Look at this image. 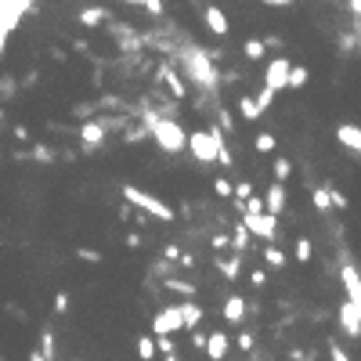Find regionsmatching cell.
Segmentation results:
<instances>
[{"mask_svg":"<svg viewBox=\"0 0 361 361\" xmlns=\"http://www.w3.org/2000/svg\"><path fill=\"white\" fill-rule=\"evenodd\" d=\"M174 58H177V66H181V76L188 83H196L202 94H217L221 91V73H217L214 51L192 44V40H181V44L174 47Z\"/></svg>","mask_w":361,"mask_h":361,"instance_id":"cell-1","label":"cell"},{"mask_svg":"<svg viewBox=\"0 0 361 361\" xmlns=\"http://www.w3.org/2000/svg\"><path fill=\"white\" fill-rule=\"evenodd\" d=\"M145 126H148V138H152L166 156H181L184 148H188V131L181 126L177 116H170V112H152V109H145L138 116Z\"/></svg>","mask_w":361,"mask_h":361,"instance_id":"cell-2","label":"cell"},{"mask_svg":"<svg viewBox=\"0 0 361 361\" xmlns=\"http://www.w3.org/2000/svg\"><path fill=\"white\" fill-rule=\"evenodd\" d=\"M224 141H228V134L214 123L209 131H192V134H188V148H184V152H192L199 163H217V148Z\"/></svg>","mask_w":361,"mask_h":361,"instance_id":"cell-3","label":"cell"},{"mask_svg":"<svg viewBox=\"0 0 361 361\" xmlns=\"http://www.w3.org/2000/svg\"><path fill=\"white\" fill-rule=\"evenodd\" d=\"M123 199L134 209H141V214H148L152 221H174V206H166L163 199H156L152 192H145L138 184H123Z\"/></svg>","mask_w":361,"mask_h":361,"instance_id":"cell-4","label":"cell"},{"mask_svg":"<svg viewBox=\"0 0 361 361\" xmlns=\"http://www.w3.org/2000/svg\"><path fill=\"white\" fill-rule=\"evenodd\" d=\"M76 134H80V148H83L87 156H94L98 148L109 141V131H105V123H101V119H87V116H83V123H80Z\"/></svg>","mask_w":361,"mask_h":361,"instance_id":"cell-5","label":"cell"},{"mask_svg":"<svg viewBox=\"0 0 361 361\" xmlns=\"http://www.w3.org/2000/svg\"><path fill=\"white\" fill-rule=\"evenodd\" d=\"M242 221L249 224L253 239L274 242V235H279V214H267V209H260V214H242Z\"/></svg>","mask_w":361,"mask_h":361,"instance_id":"cell-6","label":"cell"},{"mask_svg":"<svg viewBox=\"0 0 361 361\" xmlns=\"http://www.w3.org/2000/svg\"><path fill=\"white\" fill-rule=\"evenodd\" d=\"M289 66H293V61H289L286 54H279V58H267V66H264V87H271L274 94H279V91H286Z\"/></svg>","mask_w":361,"mask_h":361,"instance_id":"cell-7","label":"cell"},{"mask_svg":"<svg viewBox=\"0 0 361 361\" xmlns=\"http://www.w3.org/2000/svg\"><path fill=\"white\" fill-rule=\"evenodd\" d=\"M159 80H163V87H166V94L170 98H174V101H184L188 98V87H184V76L174 69V61H163V66H159Z\"/></svg>","mask_w":361,"mask_h":361,"instance_id":"cell-8","label":"cell"},{"mask_svg":"<svg viewBox=\"0 0 361 361\" xmlns=\"http://www.w3.org/2000/svg\"><path fill=\"white\" fill-rule=\"evenodd\" d=\"M336 325L344 329L347 339H358V336H361V311H358V304H351V300L339 304V311H336Z\"/></svg>","mask_w":361,"mask_h":361,"instance_id":"cell-9","label":"cell"},{"mask_svg":"<svg viewBox=\"0 0 361 361\" xmlns=\"http://www.w3.org/2000/svg\"><path fill=\"white\" fill-rule=\"evenodd\" d=\"M202 22H206V29L214 33V36H228V33H231V18H228L224 8H217V4H206V8H202Z\"/></svg>","mask_w":361,"mask_h":361,"instance_id":"cell-10","label":"cell"},{"mask_svg":"<svg viewBox=\"0 0 361 361\" xmlns=\"http://www.w3.org/2000/svg\"><path fill=\"white\" fill-rule=\"evenodd\" d=\"M184 325H181V311H177V304L174 307H163L156 318H152V336H159V332H181Z\"/></svg>","mask_w":361,"mask_h":361,"instance_id":"cell-11","label":"cell"},{"mask_svg":"<svg viewBox=\"0 0 361 361\" xmlns=\"http://www.w3.org/2000/svg\"><path fill=\"white\" fill-rule=\"evenodd\" d=\"M339 279H344L347 300H351V304H358V311H361V274H358V267H354L351 260L339 264Z\"/></svg>","mask_w":361,"mask_h":361,"instance_id":"cell-12","label":"cell"},{"mask_svg":"<svg viewBox=\"0 0 361 361\" xmlns=\"http://www.w3.org/2000/svg\"><path fill=\"white\" fill-rule=\"evenodd\" d=\"M336 141L344 145L351 156L361 159V126H358V123H339V126H336Z\"/></svg>","mask_w":361,"mask_h":361,"instance_id":"cell-13","label":"cell"},{"mask_svg":"<svg viewBox=\"0 0 361 361\" xmlns=\"http://www.w3.org/2000/svg\"><path fill=\"white\" fill-rule=\"evenodd\" d=\"M246 311H249V304H246V296H239V293H231L228 300H224V307H221L228 325H242L246 322Z\"/></svg>","mask_w":361,"mask_h":361,"instance_id":"cell-14","label":"cell"},{"mask_svg":"<svg viewBox=\"0 0 361 361\" xmlns=\"http://www.w3.org/2000/svg\"><path fill=\"white\" fill-rule=\"evenodd\" d=\"M286 206H289L286 184L282 181H271L267 192H264V209H267V214H286Z\"/></svg>","mask_w":361,"mask_h":361,"instance_id":"cell-15","label":"cell"},{"mask_svg":"<svg viewBox=\"0 0 361 361\" xmlns=\"http://www.w3.org/2000/svg\"><path fill=\"white\" fill-rule=\"evenodd\" d=\"M206 358H214V361H221V358H228L231 354V339H228V332H206Z\"/></svg>","mask_w":361,"mask_h":361,"instance_id":"cell-16","label":"cell"},{"mask_svg":"<svg viewBox=\"0 0 361 361\" xmlns=\"http://www.w3.org/2000/svg\"><path fill=\"white\" fill-rule=\"evenodd\" d=\"M109 8H101V4H94V8H80L76 11V22L80 26H87V29H98V26H105V22H109Z\"/></svg>","mask_w":361,"mask_h":361,"instance_id":"cell-17","label":"cell"},{"mask_svg":"<svg viewBox=\"0 0 361 361\" xmlns=\"http://www.w3.org/2000/svg\"><path fill=\"white\" fill-rule=\"evenodd\" d=\"M177 311H181V325H184V329L202 325V307L192 300V296H184V304H177Z\"/></svg>","mask_w":361,"mask_h":361,"instance_id":"cell-18","label":"cell"},{"mask_svg":"<svg viewBox=\"0 0 361 361\" xmlns=\"http://www.w3.org/2000/svg\"><path fill=\"white\" fill-rule=\"evenodd\" d=\"M58 354V347H54V329L51 325H44V332H40V347L29 354L33 361H51Z\"/></svg>","mask_w":361,"mask_h":361,"instance_id":"cell-19","label":"cell"},{"mask_svg":"<svg viewBox=\"0 0 361 361\" xmlns=\"http://www.w3.org/2000/svg\"><path fill=\"white\" fill-rule=\"evenodd\" d=\"M214 264H217V271L224 274V279H231V282H235L239 274H242V253H235V249H231V257H217Z\"/></svg>","mask_w":361,"mask_h":361,"instance_id":"cell-20","label":"cell"},{"mask_svg":"<svg viewBox=\"0 0 361 361\" xmlns=\"http://www.w3.org/2000/svg\"><path fill=\"white\" fill-rule=\"evenodd\" d=\"M163 289L177 293V296H196V293H199V286H196V282H188V279H177L174 271H170L166 279H163Z\"/></svg>","mask_w":361,"mask_h":361,"instance_id":"cell-21","label":"cell"},{"mask_svg":"<svg viewBox=\"0 0 361 361\" xmlns=\"http://www.w3.org/2000/svg\"><path fill=\"white\" fill-rule=\"evenodd\" d=\"M228 239H231V249H235V253H246V249H249V239H253V231H249V224L239 217V224L231 228Z\"/></svg>","mask_w":361,"mask_h":361,"instance_id":"cell-22","label":"cell"},{"mask_svg":"<svg viewBox=\"0 0 361 361\" xmlns=\"http://www.w3.org/2000/svg\"><path fill=\"white\" fill-rule=\"evenodd\" d=\"M260 260H264V267H271V271H279V267H286L289 260H286V253L274 246V242H267L264 246V253H260Z\"/></svg>","mask_w":361,"mask_h":361,"instance_id":"cell-23","label":"cell"},{"mask_svg":"<svg viewBox=\"0 0 361 361\" xmlns=\"http://www.w3.org/2000/svg\"><path fill=\"white\" fill-rule=\"evenodd\" d=\"M307 80H311L307 66H289V80H286V87H289V91H304V87H307Z\"/></svg>","mask_w":361,"mask_h":361,"instance_id":"cell-24","label":"cell"},{"mask_svg":"<svg viewBox=\"0 0 361 361\" xmlns=\"http://www.w3.org/2000/svg\"><path fill=\"white\" fill-rule=\"evenodd\" d=\"M156 354H163L166 361H177V358H181L177 347H174V336H170V332H159V336H156Z\"/></svg>","mask_w":361,"mask_h":361,"instance_id":"cell-25","label":"cell"},{"mask_svg":"<svg viewBox=\"0 0 361 361\" xmlns=\"http://www.w3.org/2000/svg\"><path fill=\"white\" fill-rule=\"evenodd\" d=\"M311 257H314V242L307 235H300L296 239V249H293V260L296 264H311Z\"/></svg>","mask_w":361,"mask_h":361,"instance_id":"cell-26","label":"cell"},{"mask_svg":"<svg viewBox=\"0 0 361 361\" xmlns=\"http://www.w3.org/2000/svg\"><path fill=\"white\" fill-rule=\"evenodd\" d=\"M239 116L249 119V123H257V119L264 116V112L257 109V101H253V94H242V98H239Z\"/></svg>","mask_w":361,"mask_h":361,"instance_id":"cell-27","label":"cell"},{"mask_svg":"<svg viewBox=\"0 0 361 361\" xmlns=\"http://www.w3.org/2000/svg\"><path fill=\"white\" fill-rule=\"evenodd\" d=\"M242 54H246V61H264V58H267L264 40H246V44H242Z\"/></svg>","mask_w":361,"mask_h":361,"instance_id":"cell-28","label":"cell"},{"mask_svg":"<svg viewBox=\"0 0 361 361\" xmlns=\"http://www.w3.org/2000/svg\"><path fill=\"white\" fill-rule=\"evenodd\" d=\"M26 159H36V163H54V159H58V152H54L51 145H33L29 152H26Z\"/></svg>","mask_w":361,"mask_h":361,"instance_id":"cell-29","label":"cell"},{"mask_svg":"<svg viewBox=\"0 0 361 361\" xmlns=\"http://www.w3.org/2000/svg\"><path fill=\"white\" fill-rule=\"evenodd\" d=\"M253 148H257L260 156H271L274 148H279V141H274V134H267V131H264V134H257V138H253Z\"/></svg>","mask_w":361,"mask_h":361,"instance_id":"cell-30","label":"cell"},{"mask_svg":"<svg viewBox=\"0 0 361 361\" xmlns=\"http://www.w3.org/2000/svg\"><path fill=\"white\" fill-rule=\"evenodd\" d=\"M311 202H314L318 214H329V209H332V202H329V188H314V192H311Z\"/></svg>","mask_w":361,"mask_h":361,"instance_id":"cell-31","label":"cell"},{"mask_svg":"<svg viewBox=\"0 0 361 361\" xmlns=\"http://www.w3.org/2000/svg\"><path fill=\"white\" fill-rule=\"evenodd\" d=\"M271 174H274V181H289V174H293V163L286 159V156H279V159H274V166H271Z\"/></svg>","mask_w":361,"mask_h":361,"instance_id":"cell-32","label":"cell"},{"mask_svg":"<svg viewBox=\"0 0 361 361\" xmlns=\"http://www.w3.org/2000/svg\"><path fill=\"white\" fill-rule=\"evenodd\" d=\"M18 94V80L15 76H0V101H8Z\"/></svg>","mask_w":361,"mask_h":361,"instance_id":"cell-33","label":"cell"},{"mask_svg":"<svg viewBox=\"0 0 361 361\" xmlns=\"http://www.w3.org/2000/svg\"><path fill=\"white\" fill-rule=\"evenodd\" d=\"M217 126H221L224 134H231V138H235V131H239V126H235V119H231V112H228V109H217Z\"/></svg>","mask_w":361,"mask_h":361,"instance_id":"cell-34","label":"cell"},{"mask_svg":"<svg viewBox=\"0 0 361 361\" xmlns=\"http://www.w3.org/2000/svg\"><path fill=\"white\" fill-rule=\"evenodd\" d=\"M253 101H257V109H260V112H267V109H271V101H274V91H271V87H260L257 94H253Z\"/></svg>","mask_w":361,"mask_h":361,"instance_id":"cell-35","label":"cell"},{"mask_svg":"<svg viewBox=\"0 0 361 361\" xmlns=\"http://www.w3.org/2000/svg\"><path fill=\"white\" fill-rule=\"evenodd\" d=\"M325 188H329V202H332V209H347V206H351V199L339 192V188H332V184H325Z\"/></svg>","mask_w":361,"mask_h":361,"instance_id":"cell-36","label":"cell"},{"mask_svg":"<svg viewBox=\"0 0 361 361\" xmlns=\"http://www.w3.org/2000/svg\"><path fill=\"white\" fill-rule=\"evenodd\" d=\"M76 260H83V264H101L105 257H101L98 249H87V246H80V249H76Z\"/></svg>","mask_w":361,"mask_h":361,"instance_id":"cell-37","label":"cell"},{"mask_svg":"<svg viewBox=\"0 0 361 361\" xmlns=\"http://www.w3.org/2000/svg\"><path fill=\"white\" fill-rule=\"evenodd\" d=\"M51 311H54V314H66V311H69V293H66V289H58V293H54Z\"/></svg>","mask_w":361,"mask_h":361,"instance_id":"cell-38","label":"cell"},{"mask_svg":"<svg viewBox=\"0 0 361 361\" xmlns=\"http://www.w3.org/2000/svg\"><path fill=\"white\" fill-rule=\"evenodd\" d=\"M138 354L141 358H156V339L152 336H138Z\"/></svg>","mask_w":361,"mask_h":361,"instance_id":"cell-39","label":"cell"},{"mask_svg":"<svg viewBox=\"0 0 361 361\" xmlns=\"http://www.w3.org/2000/svg\"><path fill=\"white\" fill-rule=\"evenodd\" d=\"M214 192H217V199H231V192H235V184H231L228 177H217V181H214Z\"/></svg>","mask_w":361,"mask_h":361,"instance_id":"cell-40","label":"cell"},{"mask_svg":"<svg viewBox=\"0 0 361 361\" xmlns=\"http://www.w3.org/2000/svg\"><path fill=\"white\" fill-rule=\"evenodd\" d=\"M138 8H145V11L152 15V18H163V11H166V8H163V0H141Z\"/></svg>","mask_w":361,"mask_h":361,"instance_id":"cell-41","label":"cell"},{"mask_svg":"<svg viewBox=\"0 0 361 361\" xmlns=\"http://www.w3.org/2000/svg\"><path fill=\"white\" fill-rule=\"evenodd\" d=\"M249 196H253V184H249V181H239L235 192H231V199H235V202H242V199H249Z\"/></svg>","mask_w":361,"mask_h":361,"instance_id":"cell-42","label":"cell"},{"mask_svg":"<svg viewBox=\"0 0 361 361\" xmlns=\"http://www.w3.org/2000/svg\"><path fill=\"white\" fill-rule=\"evenodd\" d=\"M249 282L257 286V289H264V286H267V267H253V271H249Z\"/></svg>","mask_w":361,"mask_h":361,"instance_id":"cell-43","label":"cell"},{"mask_svg":"<svg viewBox=\"0 0 361 361\" xmlns=\"http://www.w3.org/2000/svg\"><path fill=\"white\" fill-rule=\"evenodd\" d=\"M235 347H239L242 354H249V351H253V332H239V336H235Z\"/></svg>","mask_w":361,"mask_h":361,"instance_id":"cell-44","label":"cell"},{"mask_svg":"<svg viewBox=\"0 0 361 361\" xmlns=\"http://www.w3.org/2000/svg\"><path fill=\"white\" fill-rule=\"evenodd\" d=\"M141 138H148V126H145V123H141V126H134V131H126V134H123V141H126V145H131V141H141Z\"/></svg>","mask_w":361,"mask_h":361,"instance_id":"cell-45","label":"cell"},{"mask_svg":"<svg viewBox=\"0 0 361 361\" xmlns=\"http://www.w3.org/2000/svg\"><path fill=\"white\" fill-rule=\"evenodd\" d=\"M217 163H221V166H231V163H235V156H231V148H228V141H224V145L217 148Z\"/></svg>","mask_w":361,"mask_h":361,"instance_id":"cell-46","label":"cell"},{"mask_svg":"<svg viewBox=\"0 0 361 361\" xmlns=\"http://www.w3.org/2000/svg\"><path fill=\"white\" fill-rule=\"evenodd\" d=\"M163 257L177 264V257H181V246H177V242H166V246H163Z\"/></svg>","mask_w":361,"mask_h":361,"instance_id":"cell-47","label":"cell"},{"mask_svg":"<svg viewBox=\"0 0 361 361\" xmlns=\"http://www.w3.org/2000/svg\"><path fill=\"white\" fill-rule=\"evenodd\" d=\"M188 332H192V347H196V351H202V347H206V332H202L199 325H196V329H188Z\"/></svg>","mask_w":361,"mask_h":361,"instance_id":"cell-48","label":"cell"},{"mask_svg":"<svg viewBox=\"0 0 361 361\" xmlns=\"http://www.w3.org/2000/svg\"><path fill=\"white\" fill-rule=\"evenodd\" d=\"M177 267L192 271V267H196V257H192V253H181V257H177Z\"/></svg>","mask_w":361,"mask_h":361,"instance_id":"cell-49","label":"cell"},{"mask_svg":"<svg viewBox=\"0 0 361 361\" xmlns=\"http://www.w3.org/2000/svg\"><path fill=\"white\" fill-rule=\"evenodd\" d=\"M209 242H214V249H228V246H231V239L224 235V231H217V235L209 239Z\"/></svg>","mask_w":361,"mask_h":361,"instance_id":"cell-50","label":"cell"},{"mask_svg":"<svg viewBox=\"0 0 361 361\" xmlns=\"http://www.w3.org/2000/svg\"><path fill=\"white\" fill-rule=\"evenodd\" d=\"M329 354H332L336 361H347V358H351V354H347L344 347H339V344H329Z\"/></svg>","mask_w":361,"mask_h":361,"instance_id":"cell-51","label":"cell"},{"mask_svg":"<svg viewBox=\"0 0 361 361\" xmlns=\"http://www.w3.org/2000/svg\"><path fill=\"white\" fill-rule=\"evenodd\" d=\"M260 4H267V8H293L296 0H260Z\"/></svg>","mask_w":361,"mask_h":361,"instance_id":"cell-52","label":"cell"},{"mask_svg":"<svg viewBox=\"0 0 361 361\" xmlns=\"http://www.w3.org/2000/svg\"><path fill=\"white\" fill-rule=\"evenodd\" d=\"M4 311H11V314L18 318V322H26V311H22V307H18V304H4Z\"/></svg>","mask_w":361,"mask_h":361,"instance_id":"cell-53","label":"cell"},{"mask_svg":"<svg viewBox=\"0 0 361 361\" xmlns=\"http://www.w3.org/2000/svg\"><path fill=\"white\" fill-rule=\"evenodd\" d=\"M141 242H145V239L138 235V231H131V235H126V246H131V249H141Z\"/></svg>","mask_w":361,"mask_h":361,"instance_id":"cell-54","label":"cell"},{"mask_svg":"<svg viewBox=\"0 0 361 361\" xmlns=\"http://www.w3.org/2000/svg\"><path fill=\"white\" fill-rule=\"evenodd\" d=\"M11 134H15V141H29V126H15Z\"/></svg>","mask_w":361,"mask_h":361,"instance_id":"cell-55","label":"cell"},{"mask_svg":"<svg viewBox=\"0 0 361 361\" xmlns=\"http://www.w3.org/2000/svg\"><path fill=\"white\" fill-rule=\"evenodd\" d=\"M131 214H134V206L123 199V206H119V217H123V221H131Z\"/></svg>","mask_w":361,"mask_h":361,"instance_id":"cell-56","label":"cell"},{"mask_svg":"<svg viewBox=\"0 0 361 361\" xmlns=\"http://www.w3.org/2000/svg\"><path fill=\"white\" fill-rule=\"evenodd\" d=\"M347 11H351L354 18H361V0H347Z\"/></svg>","mask_w":361,"mask_h":361,"instance_id":"cell-57","label":"cell"},{"mask_svg":"<svg viewBox=\"0 0 361 361\" xmlns=\"http://www.w3.org/2000/svg\"><path fill=\"white\" fill-rule=\"evenodd\" d=\"M116 4H141V0H116Z\"/></svg>","mask_w":361,"mask_h":361,"instance_id":"cell-58","label":"cell"}]
</instances>
